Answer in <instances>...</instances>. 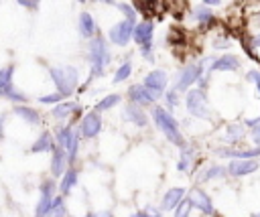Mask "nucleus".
Wrapping results in <instances>:
<instances>
[{"instance_id": "1", "label": "nucleus", "mask_w": 260, "mask_h": 217, "mask_svg": "<svg viewBox=\"0 0 260 217\" xmlns=\"http://www.w3.org/2000/svg\"><path fill=\"white\" fill-rule=\"evenodd\" d=\"M87 59L91 65V77L104 75L106 67L112 61V53H110V47L104 37H91L89 47H87Z\"/></svg>"}, {"instance_id": "2", "label": "nucleus", "mask_w": 260, "mask_h": 217, "mask_svg": "<svg viewBox=\"0 0 260 217\" xmlns=\"http://www.w3.org/2000/svg\"><path fill=\"white\" fill-rule=\"evenodd\" d=\"M152 120H154V124L158 126V130L167 136V140H171V142L177 144V146H185V140H183V136H181V132H179L177 120H175L165 107L154 105V107H152Z\"/></svg>"}, {"instance_id": "3", "label": "nucleus", "mask_w": 260, "mask_h": 217, "mask_svg": "<svg viewBox=\"0 0 260 217\" xmlns=\"http://www.w3.org/2000/svg\"><path fill=\"white\" fill-rule=\"evenodd\" d=\"M49 75H51V79H53L57 91H59L63 97H67V95H71V93L75 91L77 79H79V73H77L75 67H69V65H67V67H51V69H49Z\"/></svg>"}, {"instance_id": "4", "label": "nucleus", "mask_w": 260, "mask_h": 217, "mask_svg": "<svg viewBox=\"0 0 260 217\" xmlns=\"http://www.w3.org/2000/svg\"><path fill=\"white\" fill-rule=\"evenodd\" d=\"M185 105H187V112L191 116H195V118H201V120H209L211 118L209 107H207L205 89H201V87H195V89H189L187 91Z\"/></svg>"}, {"instance_id": "5", "label": "nucleus", "mask_w": 260, "mask_h": 217, "mask_svg": "<svg viewBox=\"0 0 260 217\" xmlns=\"http://www.w3.org/2000/svg\"><path fill=\"white\" fill-rule=\"evenodd\" d=\"M134 26H136V18H124L120 22H116L110 30H108V37L114 45L118 47H126L134 34Z\"/></svg>"}, {"instance_id": "6", "label": "nucleus", "mask_w": 260, "mask_h": 217, "mask_svg": "<svg viewBox=\"0 0 260 217\" xmlns=\"http://www.w3.org/2000/svg\"><path fill=\"white\" fill-rule=\"evenodd\" d=\"M203 77V63H193L185 69H181V73L177 75V81H175V89L177 91H187L191 85H195L199 79Z\"/></svg>"}, {"instance_id": "7", "label": "nucleus", "mask_w": 260, "mask_h": 217, "mask_svg": "<svg viewBox=\"0 0 260 217\" xmlns=\"http://www.w3.org/2000/svg\"><path fill=\"white\" fill-rule=\"evenodd\" d=\"M167 83H169V77H167V73L162 69H154V71L146 73V77H144L146 89H150L156 97H160L167 91Z\"/></svg>"}, {"instance_id": "8", "label": "nucleus", "mask_w": 260, "mask_h": 217, "mask_svg": "<svg viewBox=\"0 0 260 217\" xmlns=\"http://www.w3.org/2000/svg\"><path fill=\"white\" fill-rule=\"evenodd\" d=\"M102 130V116L100 112H91V114H85L81 124H79V134L85 136V138H93L98 136Z\"/></svg>"}, {"instance_id": "9", "label": "nucleus", "mask_w": 260, "mask_h": 217, "mask_svg": "<svg viewBox=\"0 0 260 217\" xmlns=\"http://www.w3.org/2000/svg\"><path fill=\"white\" fill-rule=\"evenodd\" d=\"M128 97L132 103H138V105H150L152 101H156V95L146 89L144 83H138V85H130L128 87Z\"/></svg>"}, {"instance_id": "10", "label": "nucleus", "mask_w": 260, "mask_h": 217, "mask_svg": "<svg viewBox=\"0 0 260 217\" xmlns=\"http://www.w3.org/2000/svg\"><path fill=\"white\" fill-rule=\"evenodd\" d=\"M258 160L254 158H234L230 164H228V172L234 174V176H244V174H250L254 170H258Z\"/></svg>"}, {"instance_id": "11", "label": "nucleus", "mask_w": 260, "mask_h": 217, "mask_svg": "<svg viewBox=\"0 0 260 217\" xmlns=\"http://www.w3.org/2000/svg\"><path fill=\"white\" fill-rule=\"evenodd\" d=\"M53 191H55V183L53 180H45L41 185V201L37 205V217H45L51 209V203H53Z\"/></svg>"}, {"instance_id": "12", "label": "nucleus", "mask_w": 260, "mask_h": 217, "mask_svg": "<svg viewBox=\"0 0 260 217\" xmlns=\"http://www.w3.org/2000/svg\"><path fill=\"white\" fill-rule=\"evenodd\" d=\"M189 201H191V205H193L195 209L203 211L205 215H213V213H215V211H213V205H211L209 195H207L205 191H201V189H193V191H191V195H189Z\"/></svg>"}, {"instance_id": "13", "label": "nucleus", "mask_w": 260, "mask_h": 217, "mask_svg": "<svg viewBox=\"0 0 260 217\" xmlns=\"http://www.w3.org/2000/svg\"><path fill=\"white\" fill-rule=\"evenodd\" d=\"M152 32H154V24L150 22V20H144V22H140V24H136L134 26V34H132V39H134V43L136 45H150L152 43Z\"/></svg>"}, {"instance_id": "14", "label": "nucleus", "mask_w": 260, "mask_h": 217, "mask_svg": "<svg viewBox=\"0 0 260 217\" xmlns=\"http://www.w3.org/2000/svg\"><path fill=\"white\" fill-rule=\"evenodd\" d=\"M236 69H240V59L232 53L217 57L209 67V71H236Z\"/></svg>"}, {"instance_id": "15", "label": "nucleus", "mask_w": 260, "mask_h": 217, "mask_svg": "<svg viewBox=\"0 0 260 217\" xmlns=\"http://www.w3.org/2000/svg\"><path fill=\"white\" fill-rule=\"evenodd\" d=\"M124 118H126L128 122H132V124L140 126V128H144V126L148 124V118H146V114L142 112V107H140L138 103H128V105L124 107Z\"/></svg>"}, {"instance_id": "16", "label": "nucleus", "mask_w": 260, "mask_h": 217, "mask_svg": "<svg viewBox=\"0 0 260 217\" xmlns=\"http://www.w3.org/2000/svg\"><path fill=\"white\" fill-rule=\"evenodd\" d=\"M67 152L61 148V146H57V148H53V162H51V172L55 174V176H59V174H63L65 172V164H67Z\"/></svg>"}, {"instance_id": "17", "label": "nucleus", "mask_w": 260, "mask_h": 217, "mask_svg": "<svg viewBox=\"0 0 260 217\" xmlns=\"http://www.w3.org/2000/svg\"><path fill=\"white\" fill-rule=\"evenodd\" d=\"M183 197H185V189H181V187L169 189V191L165 193V197H162V211L175 209V207L181 203V199H183Z\"/></svg>"}, {"instance_id": "18", "label": "nucleus", "mask_w": 260, "mask_h": 217, "mask_svg": "<svg viewBox=\"0 0 260 217\" xmlns=\"http://www.w3.org/2000/svg\"><path fill=\"white\" fill-rule=\"evenodd\" d=\"M79 34L83 39H91L95 34V20L89 12H81L79 14Z\"/></svg>"}, {"instance_id": "19", "label": "nucleus", "mask_w": 260, "mask_h": 217, "mask_svg": "<svg viewBox=\"0 0 260 217\" xmlns=\"http://www.w3.org/2000/svg\"><path fill=\"white\" fill-rule=\"evenodd\" d=\"M193 14H195V20L203 26V28H207V26H211L213 24V14H211V6H207V4H201V6H195V10H193Z\"/></svg>"}, {"instance_id": "20", "label": "nucleus", "mask_w": 260, "mask_h": 217, "mask_svg": "<svg viewBox=\"0 0 260 217\" xmlns=\"http://www.w3.org/2000/svg\"><path fill=\"white\" fill-rule=\"evenodd\" d=\"M75 110H77V103H73V101H59V103L53 107V118H55V120H65V118H69Z\"/></svg>"}, {"instance_id": "21", "label": "nucleus", "mask_w": 260, "mask_h": 217, "mask_svg": "<svg viewBox=\"0 0 260 217\" xmlns=\"http://www.w3.org/2000/svg\"><path fill=\"white\" fill-rule=\"evenodd\" d=\"M14 114L20 116V118H22L24 122H28V124H39V122H41L39 112L32 110V107H28V105H16V107H14Z\"/></svg>"}, {"instance_id": "22", "label": "nucleus", "mask_w": 260, "mask_h": 217, "mask_svg": "<svg viewBox=\"0 0 260 217\" xmlns=\"http://www.w3.org/2000/svg\"><path fill=\"white\" fill-rule=\"evenodd\" d=\"M53 148H55V146H53V138H51L49 132L41 134L39 140L32 144V152H45V150H53Z\"/></svg>"}, {"instance_id": "23", "label": "nucleus", "mask_w": 260, "mask_h": 217, "mask_svg": "<svg viewBox=\"0 0 260 217\" xmlns=\"http://www.w3.org/2000/svg\"><path fill=\"white\" fill-rule=\"evenodd\" d=\"M75 183H77V172H75L73 168L65 170V172H63V180H61V185H59L61 193H69V191L75 187Z\"/></svg>"}, {"instance_id": "24", "label": "nucleus", "mask_w": 260, "mask_h": 217, "mask_svg": "<svg viewBox=\"0 0 260 217\" xmlns=\"http://www.w3.org/2000/svg\"><path fill=\"white\" fill-rule=\"evenodd\" d=\"M228 142H238L244 138V126L242 124H230L225 128V136H223Z\"/></svg>"}, {"instance_id": "25", "label": "nucleus", "mask_w": 260, "mask_h": 217, "mask_svg": "<svg viewBox=\"0 0 260 217\" xmlns=\"http://www.w3.org/2000/svg\"><path fill=\"white\" fill-rule=\"evenodd\" d=\"M223 156H232V158H254L260 154V146L252 148V150H221Z\"/></svg>"}, {"instance_id": "26", "label": "nucleus", "mask_w": 260, "mask_h": 217, "mask_svg": "<svg viewBox=\"0 0 260 217\" xmlns=\"http://www.w3.org/2000/svg\"><path fill=\"white\" fill-rule=\"evenodd\" d=\"M130 73H132V63H130V61H124V63L116 69V73H114V83H120V81L128 79Z\"/></svg>"}, {"instance_id": "27", "label": "nucleus", "mask_w": 260, "mask_h": 217, "mask_svg": "<svg viewBox=\"0 0 260 217\" xmlns=\"http://www.w3.org/2000/svg\"><path fill=\"white\" fill-rule=\"evenodd\" d=\"M122 97L118 95V93H112V95H106L102 101H98L95 103V112H104V110H110L112 105H116L118 101H120Z\"/></svg>"}, {"instance_id": "28", "label": "nucleus", "mask_w": 260, "mask_h": 217, "mask_svg": "<svg viewBox=\"0 0 260 217\" xmlns=\"http://www.w3.org/2000/svg\"><path fill=\"white\" fill-rule=\"evenodd\" d=\"M47 217H65V205H63V199H61V197H55V199H53Z\"/></svg>"}, {"instance_id": "29", "label": "nucleus", "mask_w": 260, "mask_h": 217, "mask_svg": "<svg viewBox=\"0 0 260 217\" xmlns=\"http://www.w3.org/2000/svg\"><path fill=\"white\" fill-rule=\"evenodd\" d=\"M189 209H191V201L183 197L181 203L175 207V217H189Z\"/></svg>"}, {"instance_id": "30", "label": "nucleus", "mask_w": 260, "mask_h": 217, "mask_svg": "<svg viewBox=\"0 0 260 217\" xmlns=\"http://www.w3.org/2000/svg\"><path fill=\"white\" fill-rule=\"evenodd\" d=\"M225 170L228 168H223V166H209L205 172H203V180H207V178H215V176H221V174H225Z\"/></svg>"}, {"instance_id": "31", "label": "nucleus", "mask_w": 260, "mask_h": 217, "mask_svg": "<svg viewBox=\"0 0 260 217\" xmlns=\"http://www.w3.org/2000/svg\"><path fill=\"white\" fill-rule=\"evenodd\" d=\"M118 6V10L126 16V18H136V8L132 6V4H128V2H120V4H116Z\"/></svg>"}, {"instance_id": "32", "label": "nucleus", "mask_w": 260, "mask_h": 217, "mask_svg": "<svg viewBox=\"0 0 260 217\" xmlns=\"http://www.w3.org/2000/svg\"><path fill=\"white\" fill-rule=\"evenodd\" d=\"M61 99H63V95H61L59 91L49 93V95H41V97H39V101H41V103H47V105H49V103H59Z\"/></svg>"}, {"instance_id": "33", "label": "nucleus", "mask_w": 260, "mask_h": 217, "mask_svg": "<svg viewBox=\"0 0 260 217\" xmlns=\"http://www.w3.org/2000/svg\"><path fill=\"white\" fill-rule=\"evenodd\" d=\"M177 95H179V91H177L175 87L167 91V105H169V107H175V105H177V99H179Z\"/></svg>"}, {"instance_id": "34", "label": "nucleus", "mask_w": 260, "mask_h": 217, "mask_svg": "<svg viewBox=\"0 0 260 217\" xmlns=\"http://www.w3.org/2000/svg\"><path fill=\"white\" fill-rule=\"evenodd\" d=\"M189 162H191V160H189V154H187V150H183V158L179 160V164H177V168H179L181 172H185V170L189 168Z\"/></svg>"}, {"instance_id": "35", "label": "nucleus", "mask_w": 260, "mask_h": 217, "mask_svg": "<svg viewBox=\"0 0 260 217\" xmlns=\"http://www.w3.org/2000/svg\"><path fill=\"white\" fill-rule=\"evenodd\" d=\"M246 79L256 83V89H258V95H260V71H250V73L246 75Z\"/></svg>"}, {"instance_id": "36", "label": "nucleus", "mask_w": 260, "mask_h": 217, "mask_svg": "<svg viewBox=\"0 0 260 217\" xmlns=\"http://www.w3.org/2000/svg\"><path fill=\"white\" fill-rule=\"evenodd\" d=\"M20 6H24V8H30V10H35L37 8V4H39V0H16Z\"/></svg>"}, {"instance_id": "37", "label": "nucleus", "mask_w": 260, "mask_h": 217, "mask_svg": "<svg viewBox=\"0 0 260 217\" xmlns=\"http://www.w3.org/2000/svg\"><path fill=\"white\" fill-rule=\"evenodd\" d=\"M252 140L260 146V122H258L256 126H252Z\"/></svg>"}, {"instance_id": "38", "label": "nucleus", "mask_w": 260, "mask_h": 217, "mask_svg": "<svg viewBox=\"0 0 260 217\" xmlns=\"http://www.w3.org/2000/svg\"><path fill=\"white\" fill-rule=\"evenodd\" d=\"M130 217H152V215H150V213L144 209V211H136V213H132Z\"/></svg>"}, {"instance_id": "39", "label": "nucleus", "mask_w": 260, "mask_h": 217, "mask_svg": "<svg viewBox=\"0 0 260 217\" xmlns=\"http://www.w3.org/2000/svg\"><path fill=\"white\" fill-rule=\"evenodd\" d=\"M203 4H207V6H219L221 0H203Z\"/></svg>"}, {"instance_id": "40", "label": "nucleus", "mask_w": 260, "mask_h": 217, "mask_svg": "<svg viewBox=\"0 0 260 217\" xmlns=\"http://www.w3.org/2000/svg\"><path fill=\"white\" fill-rule=\"evenodd\" d=\"M85 217H114V215H110V213H89Z\"/></svg>"}, {"instance_id": "41", "label": "nucleus", "mask_w": 260, "mask_h": 217, "mask_svg": "<svg viewBox=\"0 0 260 217\" xmlns=\"http://www.w3.org/2000/svg\"><path fill=\"white\" fill-rule=\"evenodd\" d=\"M258 122H260V116H258V118H254V120H246V124H248L250 128H252V126H256Z\"/></svg>"}, {"instance_id": "42", "label": "nucleus", "mask_w": 260, "mask_h": 217, "mask_svg": "<svg viewBox=\"0 0 260 217\" xmlns=\"http://www.w3.org/2000/svg\"><path fill=\"white\" fill-rule=\"evenodd\" d=\"M254 47H260V34L254 37Z\"/></svg>"}, {"instance_id": "43", "label": "nucleus", "mask_w": 260, "mask_h": 217, "mask_svg": "<svg viewBox=\"0 0 260 217\" xmlns=\"http://www.w3.org/2000/svg\"><path fill=\"white\" fill-rule=\"evenodd\" d=\"M100 2H104V4H114V0H100Z\"/></svg>"}, {"instance_id": "44", "label": "nucleus", "mask_w": 260, "mask_h": 217, "mask_svg": "<svg viewBox=\"0 0 260 217\" xmlns=\"http://www.w3.org/2000/svg\"><path fill=\"white\" fill-rule=\"evenodd\" d=\"M75 2H81V4H83V2H85V0H75Z\"/></svg>"}, {"instance_id": "45", "label": "nucleus", "mask_w": 260, "mask_h": 217, "mask_svg": "<svg viewBox=\"0 0 260 217\" xmlns=\"http://www.w3.org/2000/svg\"><path fill=\"white\" fill-rule=\"evenodd\" d=\"M258 26H260V18H258Z\"/></svg>"}]
</instances>
